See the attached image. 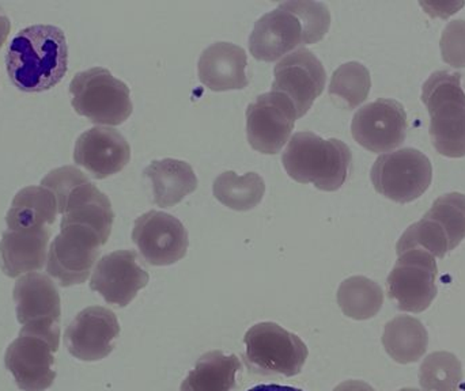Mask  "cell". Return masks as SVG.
<instances>
[{"instance_id":"obj_1","label":"cell","mask_w":465,"mask_h":391,"mask_svg":"<svg viewBox=\"0 0 465 391\" xmlns=\"http://www.w3.org/2000/svg\"><path fill=\"white\" fill-rule=\"evenodd\" d=\"M8 78L16 89L41 93L56 86L68 70L64 32L54 24H33L16 33L5 54Z\"/></svg>"},{"instance_id":"obj_2","label":"cell","mask_w":465,"mask_h":391,"mask_svg":"<svg viewBox=\"0 0 465 391\" xmlns=\"http://www.w3.org/2000/svg\"><path fill=\"white\" fill-rule=\"evenodd\" d=\"M330 24L325 3L289 0L257 19L249 35V49L256 59L275 62L298 46L322 40Z\"/></svg>"},{"instance_id":"obj_3","label":"cell","mask_w":465,"mask_h":391,"mask_svg":"<svg viewBox=\"0 0 465 391\" xmlns=\"http://www.w3.org/2000/svg\"><path fill=\"white\" fill-rule=\"evenodd\" d=\"M282 162L295 181L312 182L319 190L332 192L346 181L352 154L339 139H322L311 131H302L290 139Z\"/></svg>"},{"instance_id":"obj_4","label":"cell","mask_w":465,"mask_h":391,"mask_svg":"<svg viewBox=\"0 0 465 391\" xmlns=\"http://www.w3.org/2000/svg\"><path fill=\"white\" fill-rule=\"evenodd\" d=\"M41 187L56 197L60 224H79L94 230L104 243L108 242L114 226V212L111 200L101 192L89 177L74 168L63 166L46 174Z\"/></svg>"},{"instance_id":"obj_5","label":"cell","mask_w":465,"mask_h":391,"mask_svg":"<svg viewBox=\"0 0 465 391\" xmlns=\"http://www.w3.org/2000/svg\"><path fill=\"white\" fill-rule=\"evenodd\" d=\"M461 73L436 71L423 83L422 103L430 114L431 143L444 157H465V92Z\"/></svg>"},{"instance_id":"obj_6","label":"cell","mask_w":465,"mask_h":391,"mask_svg":"<svg viewBox=\"0 0 465 391\" xmlns=\"http://www.w3.org/2000/svg\"><path fill=\"white\" fill-rule=\"evenodd\" d=\"M70 93L74 109L95 124H123L133 113L130 87L108 68L93 67L75 73Z\"/></svg>"},{"instance_id":"obj_7","label":"cell","mask_w":465,"mask_h":391,"mask_svg":"<svg viewBox=\"0 0 465 391\" xmlns=\"http://www.w3.org/2000/svg\"><path fill=\"white\" fill-rule=\"evenodd\" d=\"M243 344L246 365L264 376H298L308 359L306 344L273 322L253 325L246 332Z\"/></svg>"},{"instance_id":"obj_8","label":"cell","mask_w":465,"mask_h":391,"mask_svg":"<svg viewBox=\"0 0 465 391\" xmlns=\"http://www.w3.org/2000/svg\"><path fill=\"white\" fill-rule=\"evenodd\" d=\"M377 192L396 202L420 199L430 187L433 168L422 152L411 147L380 155L371 171Z\"/></svg>"},{"instance_id":"obj_9","label":"cell","mask_w":465,"mask_h":391,"mask_svg":"<svg viewBox=\"0 0 465 391\" xmlns=\"http://www.w3.org/2000/svg\"><path fill=\"white\" fill-rule=\"evenodd\" d=\"M16 319L24 325L21 332L32 333L54 344L60 343V295L48 276L27 273L14 287Z\"/></svg>"},{"instance_id":"obj_10","label":"cell","mask_w":465,"mask_h":391,"mask_svg":"<svg viewBox=\"0 0 465 391\" xmlns=\"http://www.w3.org/2000/svg\"><path fill=\"white\" fill-rule=\"evenodd\" d=\"M105 245L100 235L79 224H60L46 259V272L62 287L75 286L87 278Z\"/></svg>"},{"instance_id":"obj_11","label":"cell","mask_w":465,"mask_h":391,"mask_svg":"<svg viewBox=\"0 0 465 391\" xmlns=\"http://www.w3.org/2000/svg\"><path fill=\"white\" fill-rule=\"evenodd\" d=\"M437 275L436 257L420 249L404 251L388 276V297L401 311L422 313L437 297Z\"/></svg>"},{"instance_id":"obj_12","label":"cell","mask_w":465,"mask_h":391,"mask_svg":"<svg viewBox=\"0 0 465 391\" xmlns=\"http://www.w3.org/2000/svg\"><path fill=\"white\" fill-rule=\"evenodd\" d=\"M298 113L292 100L282 93L260 94L246 108L249 144L264 154H276L294 130Z\"/></svg>"},{"instance_id":"obj_13","label":"cell","mask_w":465,"mask_h":391,"mask_svg":"<svg viewBox=\"0 0 465 391\" xmlns=\"http://www.w3.org/2000/svg\"><path fill=\"white\" fill-rule=\"evenodd\" d=\"M409 122L404 106L391 98H379L355 112L351 132L369 152H385L406 141Z\"/></svg>"},{"instance_id":"obj_14","label":"cell","mask_w":465,"mask_h":391,"mask_svg":"<svg viewBox=\"0 0 465 391\" xmlns=\"http://www.w3.org/2000/svg\"><path fill=\"white\" fill-rule=\"evenodd\" d=\"M133 240L150 265H171L188 250V231L176 216L163 210H149L136 218Z\"/></svg>"},{"instance_id":"obj_15","label":"cell","mask_w":465,"mask_h":391,"mask_svg":"<svg viewBox=\"0 0 465 391\" xmlns=\"http://www.w3.org/2000/svg\"><path fill=\"white\" fill-rule=\"evenodd\" d=\"M327 73L322 60L309 49L300 48L284 56L273 67L272 92L286 95L303 116L322 94Z\"/></svg>"},{"instance_id":"obj_16","label":"cell","mask_w":465,"mask_h":391,"mask_svg":"<svg viewBox=\"0 0 465 391\" xmlns=\"http://www.w3.org/2000/svg\"><path fill=\"white\" fill-rule=\"evenodd\" d=\"M57 349L41 336L19 332L5 355V368L13 374L19 389L45 391L52 386L56 378L54 354Z\"/></svg>"},{"instance_id":"obj_17","label":"cell","mask_w":465,"mask_h":391,"mask_svg":"<svg viewBox=\"0 0 465 391\" xmlns=\"http://www.w3.org/2000/svg\"><path fill=\"white\" fill-rule=\"evenodd\" d=\"M120 324L116 314L101 306H90L75 317L65 330L68 352L84 362H98L114 351L119 337Z\"/></svg>"},{"instance_id":"obj_18","label":"cell","mask_w":465,"mask_h":391,"mask_svg":"<svg viewBox=\"0 0 465 391\" xmlns=\"http://www.w3.org/2000/svg\"><path fill=\"white\" fill-rule=\"evenodd\" d=\"M149 272L139 264L133 250L106 254L93 270L90 288L97 291L109 305L125 308L133 302L139 289L149 283Z\"/></svg>"},{"instance_id":"obj_19","label":"cell","mask_w":465,"mask_h":391,"mask_svg":"<svg viewBox=\"0 0 465 391\" xmlns=\"http://www.w3.org/2000/svg\"><path fill=\"white\" fill-rule=\"evenodd\" d=\"M130 160V143L114 128H90L76 139L74 161L95 179L119 173Z\"/></svg>"},{"instance_id":"obj_20","label":"cell","mask_w":465,"mask_h":391,"mask_svg":"<svg viewBox=\"0 0 465 391\" xmlns=\"http://www.w3.org/2000/svg\"><path fill=\"white\" fill-rule=\"evenodd\" d=\"M246 65L248 56L243 48L228 41H217L202 52L198 75L202 83L215 92L243 89L249 83Z\"/></svg>"},{"instance_id":"obj_21","label":"cell","mask_w":465,"mask_h":391,"mask_svg":"<svg viewBox=\"0 0 465 391\" xmlns=\"http://www.w3.org/2000/svg\"><path fill=\"white\" fill-rule=\"evenodd\" d=\"M51 229L3 232L0 240V269L8 278L37 272L46 261Z\"/></svg>"},{"instance_id":"obj_22","label":"cell","mask_w":465,"mask_h":391,"mask_svg":"<svg viewBox=\"0 0 465 391\" xmlns=\"http://www.w3.org/2000/svg\"><path fill=\"white\" fill-rule=\"evenodd\" d=\"M153 182L154 202L172 207L198 188V177L190 163L174 158L153 161L143 171Z\"/></svg>"},{"instance_id":"obj_23","label":"cell","mask_w":465,"mask_h":391,"mask_svg":"<svg viewBox=\"0 0 465 391\" xmlns=\"http://www.w3.org/2000/svg\"><path fill=\"white\" fill-rule=\"evenodd\" d=\"M57 201L51 191L44 187H27L19 191L5 215L11 231L49 229L56 220Z\"/></svg>"},{"instance_id":"obj_24","label":"cell","mask_w":465,"mask_h":391,"mask_svg":"<svg viewBox=\"0 0 465 391\" xmlns=\"http://www.w3.org/2000/svg\"><path fill=\"white\" fill-rule=\"evenodd\" d=\"M382 346L391 359L401 365L418 362L428 351L429 333L414 317L399 316L385 325Z\"/></svg>"},{"instance_id":"obj_25","label":"cell","mask_w":465,"mask_h":391,"mask_svg":"<svg viewBox=\"0 0 465 391\" xmlns=\"http://www.w3.org/2000/svg\"><path fill=\"white\" fill-rule=\"evenodd\" d=\"M240 370L241 362L235 355L207 352L183 381L180 391H232Z\"/></svg>"},{"instance_id":"obj_26","label":"cell","mask_w":465,"mask_h":391,"mask_svg":"<svg viewBox=\"0 0 465 391\" xmlns=\"http://www.w3.org/2000/svg\"><path fill=\"white\" fill-rule=\"evenodd\" d=\"M338 303L344 316L365 321L381 310L384 292L376 281L365 276H351L339 286Z\"/></svg>"},{"instance_id":"obj_27","label":"cell","mask_w":465,"mask_h":391,"mask_svg":"<svg viewBox=\"0 0 465 391\" xmlns=\"http://www.w3.org/2000/svg\"><path fill=\"white\" fill-rule=\"evenodd\" d=\"M213 193L232 210H248L262 201L265 182L256 171H248L243 176L232 171H223L214 180Z\"/></svg>"},{"instance_id":"obj_28","label":"cell","mask_w":465,"mask_h":391,"mask_svg":"<svg viewBox=\"0 0 465 391\" xmlns=\"http://www.w3.org/2000/svg\"><path fill=\"white\" fill-rule=\"evenodd\" d=\"M461 382L463 367L450 352H434L420 366V384L426 391H459Z\"/></svg>"},{"instance_id":"obj_29","label":"cell","mask_w":465,"mask_h":391,"mask_svg":"<svg viewBox=\"0 0 465 391\" xmlns=\"http://www.w3.org/2000/svg\"><path fill=\"white\" fill-rule=\"evenodd\" d=\"M371 76L360 62H347L333 71L328 92L341 98L349 108H357L371 93Z\"/></svg>"},{"instance_id":"obj_30","label":"cell","mask_w":465,"mask_h":391,"mask_svg":"<svg viewBox=\"0 0 465 391\" xmlns=\"http://www.w3.org/2000/svg\"><path fill=\"white\" fill-rule=\"evenodd\" d=\"M414 249H420V250L428 251L433 257L444 259L450 251V245L444 230L433 219L423 216L420 221L404 231L396 245L398 254L414 250Z\"/></svg>"},{"instance_id":"obj_31","label":"cell","mask_w":465,"mask_h":391,"mask_svg":"<svg viewBox=\"0 0 465 391\" xmlns=\"http://www.w3.org/2000/svg\"><path fill=\"white\" fill-rule=\"evenodd\" d=\"M433 219L447 234L450 250L458 248L465 239V195L452 192L439 197L425 213Z\"/></svg>"},{"instance_id":"obj_32","label":"cell","mask_w":465,"mask_h":391,"mask_svg":"<svg viewBox=\"0 0 465 391\" xmlns=\"http://www.w3.org/2000/svg\"><path fill=\"white\" fill-rule=\"evenodd\" d=\"M440 48L445 63L455 68L465 67V19H455L447 24Z\"/></svg>"},{"instance_id":"obj_33","label":"cell","mask_w":465,"mask_h":391,"mask_svg":"<svg viewBox=\"0 0 465 391\" xmlns=\"http://www.w3.org/2000/svg\"><path fill=\"white\" fill-rule=\"evenodd\" d=\"M333 391H376L363 381H346L338 385Z\"/></svg>"},{"instance_id":"obj_34","label":"cell","mask_w":465,"mask_h":391,"mask_svg":"<svg viewBox=\"0 0 465 391\" xmlns=\"http://www.w3.org/2000/svg\"><path fill=\"white\" fill-rule=\"evenodd\" d=\"M11 32V22L10 18L5 15V13L0 11V49H2L3 44L7 40L8 34Z\"/></svg>"},{"instance_id":"obj_35","label":"cell","mask_w":465,"mask_h":391,"mask_svg":"<svg viewBox=\"0 0 465 391\" xmlns=\"http://www.w3.org/2000/svg\"><path fill=\"white\" fill-rule=\"evenodd\" d=\"M248 391H303L295 389V387L281 386V385H259V386L252 387Z\"/></svg>"},{"instance_id":"obj_36","label":"cell","mask_w":465,"mask_h":391,"mask_svg":"<svg viewBox=\"0 0 465 391\" xmlns=\"http://www.w3.org/2000/svg\"><path fill=\"white\" fill-rule=\"evenodd\" d=\"M399 391H420V390H418V389H401V390H399Z\"/></svg>"}]
</instances>
